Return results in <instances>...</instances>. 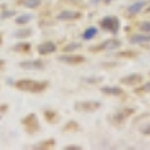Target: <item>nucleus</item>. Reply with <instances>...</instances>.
<instances>
[{"mask_svg": "<svg viewBox=\"0 0 150 150\" xmlns=\"http://www.w3.org/2000/svg\"><path fill=\"white\" fill-rule=\"evenodd\" d=\"M18 90L30 92V93H41L48 87V81H36V80H18L15 83Z\"/></svg>", "mask_w": 150, "mask_h": 150, "instance_id": "f257e3e1", "label": "nucleus"}, {"mask_svg": "<svg viewBox=\"0 0 150 150\" xmlns=\"http://www.w3.org/2000/svg\"><path fill=\"white\" fill-rule=\"evenodd\" d=\"M101 27L104 30H108V32L116 35L119 32V29H120V23H119V20L116 17H105V18L101 20Z\"/></svg>", "mask_w": 150, "mask_h": 150, "instance_id": "f03ea898", "label": "nucleus"}, {"mask_svg": "<svg viewBox=\"0 0 150 150\" xmlns=\"http://www.w3.org/2000/svg\"><path fill=\"white\" fill-rule=\"evenodd\" d=\"M57 60L66 65H81L86 62V57L80 54H62L57 57Z\"/></svg>", "mask_w": 150, "mask_h": 150, "instance_id": "7ed1b4c3", "label": "nucleus"}, {"mask_svg": "<svg viewBox=\"0 0 150 150\" xmlns=\"http://www.w3.org/2000/svg\"><path fill=\"white\" fill-rule=\"evenodd\" d=\"M122 45V42L116 38H111V39H107L105 42H102L101 45H96L92 50L93 51H108V50H119Z\"/></svg>", "mask_w": 150, "mask_h": 150, "instance_id": "20e7f679", "label": "nucleus"}, {"mask_svg": "<svg viewBox=\"0 0 150 150\" xmlns=\"http://www.w3.org/2000/svg\"><path fill=\"white\" fill-rule=\"evenodd\" d=\"M99 107H101V104L96 101H81V102H77L74 105V108L77 111H89V112L99 110Z\"/></svg>", "mask_w": 150, "mask_h": 150, "instance_id": "39448f33", "label": "nucleus"}, {"mask_svg": "<svg viewBox=\"0 0 150 150\" xmlns=\"http://www.w3.org/2000/svg\"><path fill=\"white\" fill-rule=\"evenodd\" d=\"M23 125L26 126L27 132H30V134H33V132H36L38 129H39V125H38V119H36L35 114H29L26 119H23Z\"/></svg>", "mask_w": 150, "mask_h": 150, "instance_id": "423d86ee", "label": "nucleus"}, {"mask_svg": "<svg viewBox=\"0 0 150 150\" xmlns=\"http://www.w3.org/2000/svg\"><path fill=\"white\" fill-rule=\"evenodd\" d=\"M56 50H57V47H56V44L51 42V41H47V42H42V44L38 45V53L42 54V56L51 54V53L56 51Z\"/></svg>", "mask_w": 150, "mask_h": 150, "instance_id": "0eeeda50", "label": "nucleus"}, {"mask_svg": "<svg viewBox=\"0 0 150 150\" xmlns=\"http://www.w3.org/2000/svg\"><path fill=\"white\" fill-rule=\"evenodd\" d=\"M101 92L104 93V95H108V96H116V98H120V96H125V92H123V89H120V87H117V86H105V87H102L101 89Z\"/></svg>", "mask_w": 150, "mask_h": 150, "instance_id": "6e6552de", "label": "nucleus"}, {"mask_svg": "<svg viewBox=\"0 0 150 150\" xmlns=\"http://www.w3.org/2000/svg\"><path fill=\"white\" fill-rule=\"evenodd\" d=\"M44 62L41 60H26L20 63V68L23 69H44Z\"/></svg>", "mask_w": 150, "mask_h": 150, "instance_id": "1a4fd4ad", "label": "nucleus"}, {"mask_svg": "<svg viewBox=\"0 0 150 150\" xmlns=\"http://www.w3.org/2000/svg\"><path fill=\"white\" fill-rule=\"evenodd\" d=\"M141 81H143V77L140 74H131V75H128V77H125V78H120V83L126 84V86H137Z\"/></svg>", "mask_w": 150, "mask_h": 150, "instance_id": "9d476101", "label": "nucleus"}, {"mask_svg": "<svg viewBox=\"0 0 150 150\" xmlns=\"http://www.w3.org/2000/svg\"><path fill=\"white\" fill-rule=\"evenodd\" d=\"M80 17H81V12H78V11H63V12H60V14L57 15L59 20H63V21L75 20V18H80Z\"/></svg>", "mask_w": 150, "mask_h": 150, "instance_id": "9b49d317", "label": "nucleus"}, {"mask_svg": "<svg viewBox=\"0 0 150 150\" xmlns=\"http://www.w3.org/2000/svg\"><path fill=\"white\" fill-rule=\"evenodd\" d=\"M131 44H146V42H150V35H134L131 39H129Z\"/></svg>", "mask_w": 150, "mask_h": 150, "instance_id": "f8f14e48", "label": "nucleus"}, {"mask_svg": "<svg viewBox=\"0 0 150 150\" xmlns=\"http://www.w3.org/2000/svg\"><path fill=\"white\" fill-rule=\"evenodd\" d=\"M144 6H146V2H137V3H134V5H131V6L128 8V12H129L131 15L138 14V12H140Z\"/></svg>", "mask_w": 150, "mask_h": 150, "instance_id": "ddd939ff", "label": "nucleus"}, {"mask_svg": "<svg viewBox=\"0 0 150 150\" xmlns=\"http://www.w3.org/2000/svg\"><path fill=\"white\" fill-rule=\"evenodd\" d=\"M96 33H98V29H96V27H89V29H86V32L83 33V39H86V41L93 39V38L96 36Z\"/></svg>", "mask_w": 150, "mask_h": 150, "instance_id": "4468645a", "label": "nucleus"}, {"mask_svg": "<svg viewBox=\"0 0 150 150\" xmlns=\"http://www.w3.org/2000/svg\"><path fill=\"white\" fill-rule=\"evenodd\" d=\"M14 51L27 53V51H30V44H29V42H21V44H17V45L14 47Z\"/></svg>", "mask_w": 150, "mask_h": 150, "instance_id": "2eb2a0df", "label": "nucleus"}, {"mask_svg": "<svg viewBox=\"0 0 150 150\" xmlns=\"http://www.w3.org/2000/svg\"><path fill=\"white\" fill-rule=\"evenodd\" d=\"M54 144H56V140H47V141L36 144L35 149H50V147H54Z\"/></svg>", "mask_w": 150, "mask_h": 150, "instance_id": "dca6fc26", "label": "nucleus"}, {"mask_svg": "<svg viewBox=\"0 0 150 150\" xmlns=\"http://www.w3.org/2000/svg\"><path fill=\"white\" fill-rule=\"evenodd\" d=\"M30 15H21V17H17V20H15V23L18 24V26H23V24H27L29 21H30Z\"/></svg>", "mask_w": 150, "mask_h": 150, "instance_id": "f3484780", "label": "nucleus"}, {"mask_svg": "<svg viewBox=\"0 0 150 150\" xmlns=\"http://www.w3.org/2000/svg\"><path fill=\"white\" fill-rule=\"evenodd\" d=\"M81 45L80 44H77V42H72V44H68L66 47H63V51L65 53H71V51H74L75 48H80Z\"/></svg>", "mask_w": 150, "mask_h": 150, "instance_id": "a211bd4d", "label": "nucleus"}, {"mask_svg": "<svg viewBox=\"0 0 150 150\" xmlns=\"http://www.w3.org/2000/svg\"><path fill=\"white\" fill-rule=\"evenodd\" d=\"M30 35H32V30L30 29H23V30L15 32V36L17 38H26V36H30Z\"/></svg>", "mask_w": 150, "mask_h": 150, "instance_id": "6ab92c4d", "label": "nucleus"}, {"mask_svg": "<svg viewBox=\"0 0 150 150\" xmlns=\"http://www.w3.org/2000/svg\"><path fill=\"white\" fill-rule=\"evenodd\" d=\"M39 0H26V2H23V5L26 6V8H36V6H39Z\"/></svg>", "mask_w": 150, "mask_h": 150, "instance_id": "aec40b11", "label": "nucleus"}, {"mask_svg": "<svg viewBox=\"0 0 150 150\" xmlns=\"http://www.w3.org/2000/svg\"><path fill=\"white\" fill-rule=\"evenodd\" d=\"M140 30L144 33H150V23H141L140 24Z\"/></svg>", "mask_w": 150, "mask_h": 150, "instance_id": "412c9836", "label": "nucleus"}, {"mask_svg": "<svg viewBox=\"0 0 150 150\" xmlns=\"http://www.w3.org/2000/svg\"><path fill=\"white\" fill-rule=\"evenodd\" d=\"M140 131H141L143 135H150V122H149L147 125H144V126H141Z\"/></svg>", "mask_w": 150, "mask_h": 150, "instance_id": "4be33fe9", "label": "nucleus"}, {"mask_svg": "<svg viewBox=\"0 0 150 150\" xmlns=\"http://www.w3.org/2000/svg\"><path fill=\"white\" fill-rule=\"evenodd\" d=\"M45 116H47V119L51 120V123H56V122H54V120H56V117H57L56 112H51V114H50V111H47V112H45Z\"/></svg>", "mask_w": 150, "mask_h": 150, "instance_id": "5701e85b", "label": "nucleus"}, {"mask_svg": "<svg viewBox=\"0 0 150 150\" xmlns=\"http://www.w3.org/2000/svg\"><path fill=\"white\" fill-rule=\"evenodd\" d=\"M65 149H66V150H74V149H75V150H80L81 147H80V146H66Z\"/></svg>", "mask_w": 150, "mask_h": 150, "instance_id": "b1692460", "label": "nucleus"}, {"mask_svg": "<svg viewBox=\"0 0 150 150\" xmlns=\"http://www.w3.org/2000/svg\"><path fill=\"white\" fill-rule=\"evenodd\" d=\"M144 90H146V92H150V83H147V84L144 86Z\"/></svg>", "mask_w": 150, "mask_h": 150, "instance_id": "393cba45", "label": "nucleus"}, {"mask_svg": "<svg viewBox=\"0 0 150 150\" xmlns=\"http://www.w3.org/2000/svg\"><path fill=\"white\" fill-rule=\"evenodd\" d=\"M14 14H15V12H6V14H5L3 17L6 18V17H11V15H14Z\"/></svg>", "mask_w": 150, "mask_h": 150, "instance_id": "a878e982", "label": "nucleus"}, {"mask_svg": "<svg viewBox=\"0 0 150 150\" xmlns=\"http://www.w3.org/2000/svg\"><path fill=\"white\" fill-rule=\"evenodd\" d=\"M3 66V60H0V68H2Z\"/></svg>", "mask_w": 150, "mask_h": 150, "instance_id": "bb28decb", "label": "nucleus"}, {"mask_svg": "<svg viewBox=\"0 0 150 150\" xmlns=\"http://www.w3.org/2000/svg\"><path fill=\"white\" fill-rule=\"evenodd\" d=\"M0 44H2V36H0Z\"/></svg>", "mask_w": 150, "mask_h": 150, "instance_id": "cd10ccee", "label": "nucleus"}, {"mask_svg": "<svg viewBox=\"0 0 150 150\" xmlns=\"http://www.w3.org/2000/svg\"><path fill=\"white\" fill-rule=\"evenodd\" d=\"M147 12H150V8H147Z\"/></svg>", "mask_w": 150, "mask_h": 150, "instance_id": "c85d7f7f", "label": "nucleus"}]
</instances>
